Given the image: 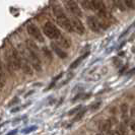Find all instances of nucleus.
I'll return each instance as SVG.
<instances>
[{"label": "nucleus", "instance_id": "nucleus-9", "mask_svg": "<svg viewBox=\"0 0 135 135\" xmlns=\"http://www.w3.org/2000/svg\"><path fill=\"white\" fill-rule=\"evenodd\" d=\"M51 47H52L53 51H54V52H55V53H56V54H57V55H58L61 59H64V58H66V57H67V54H66V53H65V52H64V51H63V50H62V49H61V48H60L57 44L52 43V44H51Z\"/></svg>", "mask_w": 135, "mask_h": 135}, {"label": "nucleus", "instance_id": "nucleus-7", "mask_svg": "<svg viewBox=\"0 0 135 135\" xmlns=\"http://www.w3.org/2000/svg\"><path fill=\"white\" fill-rule=\"evenodd\" d=\"M86 24H87L88 28H89L93 32H95V33H100L101 31H103L99 18H97V17H95V16H92V15L88 16V17L86 18Z\"/></svg>", "mask_w": 135, "mask_h": 135}, {"label": "nucleus", "instance_id": "nucleus-6", "mask_svg": "<svg viewBox=\"0 0 135 135\" xmlns=\"http://www.w3.org/2000/svg\"><path fill=\"white\" fill-rule=\"evenodd\" d=\"M65 6L68 9V11L70 13H72L74 16H76V17L82 16V11L75 0H65Z\"/></svg>", "mask_w": 135, "mask_h": 135}, {"label": "nucleus", "instance_id": "nucleus-5", "mask_svg": "<svg viewBox=\"0 0 135 135\" xmlns=\"http://www.w3.org/2000/svg\"><path fill=\"white\" fill-rule=\"evenodd\" d=\"M27 31H28V34L32 37V38H34L36 41H38V42H40V43H44V37H43V34H42V32L40 31V29L36 26V25H34V24H29L28 26H27Z\"/></svg>", "mask_w": 135, "mask_h": 135}, {"label": "nucleus", "instance_id": "nucleus-1", "mask_svg": "<svg viewBox=\"0 0 135 135\" xmlns=\"http://www.w3.org/2000/svg\"><path fill=\"white\" fill-rule=\"evenodd\" d=\"M52 10H53V13H54V15L56 17V21H57L58 26H60L62 29H64L67 32H73L70 19L67 17V15L64 12V10L59 5L53 6Z\"/></svg>", "mask_w": 135, "mask_h": 135}, {"label": "nucleus", "instance_id": "nucleus-17", "mask_svg": "<svg viewBox=\"0 0 135 135\" xmlns=\"http://www.w3.org/2000/svg\"><path fill=\"white\" fill-rule=\"evenodd\" d=\"M122 1L124 2V4L126 5L127 8H130V9L134 8V1L133 0H122Z\"/></svg>", "mask_w": 135, "mask_h": 135}, {"label": "nucleus", "instance_id": "nucleus-20", "mask_svg": "<svg viewBox=\"0 0 135 135\" xmlns=\"http://www.w3.org/2000/svg\"><path fill=\"white\" fill-rule=\"evenodd\" d=\"M44 52H45V54L47 55V57H48L49 59H51V58H52V56H51V53L48 51V49H47V48H44Z\"/></svg>", "mask_w": 135, "mask_h": 135}, {"label": "nucleus", "instance_id": "nucleus-18", "mask_svg": "<svg viewBox=\"0 0 135 135\" xmlns=\"http://www.w3.org/2000/svg\"><path fill=\"white\" fill-rule=\"evenodd\" d=\"M121 112H122L123 115H125V114L128 112V105H127V104H123V105L121 106Z\"/></svg>", "mask_w": 135, "mask_h": 135}, {"label": "nucleus", "instance_id": "nucleus-19", "mask_svg": "<svg viewBox=\"0 0 135 135\" xmlns=\"http://www.w3.org/2000/svg\"><path fill=\"white\" fill-rule=\"evenodd\" d=\"M79 109H81V106H78V107H76V108L72 109V111H70L68 114H69V115H73L74 113H77V112L79 111Z\"/></svg>", "mask_w": 135, "mask_h": 135}, {"label": "nucleus", "instance_id": "nucleus-16", "mask_svg": "<svg viewBox=\"0 0 135 135\" xmlns=\"http://www.w3.org/2000/svg\"><path fill=\"white\" fill-rule=\"evenodd\" d=\"M85 112H86V108H83L82 110L78 111L77 114H76V116H75V118H74V121H79L83 117V115L85 114Z\"/></svg>", "mask_w": 135, "mask_h": 135}, {"label": "nucleus", "instance_id": "nucleus-2", "mask_svg": "<svg viewBox=\"0 0 135 135\" xmlns=\"http://www.w3.org/2000/svg\"><path fill=\"white\" fill-rule=\"evenodd\" d=\"M7 62L10 65L11 70H17L20 69V64H21V55L18 53V51L14 48H11L10 52L7 53Z\"/></svg>", "mask_w": 135, "mask_h": 135}, {"label": "nucleus", "instance_id": "nucleus-26", "mask_svg": "<svg viewBox=\"0 0 135 135\" xmlns=\"http://www.w3.org/2000/svg\"><path fill=\"white\" fill-rule=\"evenodd\" d=\"M134 135H135V134H134Z\"/></svg>", "mask_w": 135, "mask_h": 135}, {"label": "nucleus", "instance_id": "nucleus-10", "mask_svg": "<svg viewBox=\"0 0 135 135\" xmlns=\"http://www.w3.org/2000/svg\"><path fill=\"white\" fill-rule=\"evenodd\" d=\"M6 83V75H5V71L3 68V64L0 60V87H3Z\"/></svg>", "mask_w": 135, "mask_h": 135}, {"label": "nucleus", "instance_id": "nucleus-13", "mask_svg": "<svg viewBox=\"0 0 135 135\" xmlns=\"http://www.w3.org/2000/svg\"><path fill=\"white\" fill-rule=\"evenodd\" d=\"M112 1V3L119 9V10H121V11H125L126 10V5L124 4V2L122 1V0H111Z\"/></svg>", "mask_w": 135, "mask_h": 135}, {"label": "nucleus", "instance_id": "nucleus-4", "mask_svg": "<svg viewBox=\"0 0 135 135\" xmlns=\"http://www.w3.org/2000/svg\"><path fill=\"white\" fill-rule=\"evenodd\" d=\"M28 56H29L28 60L31 63V65L34 67V69L37 71H41L42 64H41V60L38 56V51L33 50L31 48H28Z\"/></svg>", "mask_w": 135, "mask_h": 135}, {"label": "nucleus", "instance_id": "nucleus-3", "mask_svg": "<svg viewBox=\"0 0 135 135\" xmlns=\"http://www.w3.org/2000/svg\"><path fill=\"white\" fill-rule=\"evenodd\" d=\"M43 33L45 34L46 37H48L49 39L51 40H58L62 35L59 31V29L54 25L52 24L51 21H47L44 27H43Z\"/></svg>", "mask_w": 135, "mask_h": 135}, {"label": "nucleus", "instance_id": "nucleus-8", "mask_svg": "<svg viewBox=\"0 0 135 135\" xmlns=\"http://www.w3.org/2000/svg\"><path fill=\"white\" fill-rule=\"evenodd\" d=\"M70 21H71V26H72V31L73 32L77 33L78 35H83L84 34L85 29H84L83 24L80 21V19H78V18L75 17V18H73Z\"/></svg>", "mask_w": 135, "mask_h": 135}, {"label": "nucleus", "instance_id": "nucleus-23", "mask_svg": "<svg viewBox=\"0 0 135 135\" xmlns=\"http://www.w3.org/2000/svg\"><path fill=\"white\" fill-rule=\"evenodd\" d=\"M131 129L133 132H135V122H132L131 123Z\"/></svg>", "mask_w": 135, "mask_h": 135}, {"label": "nucleus", "instance_id": "nucleus-11", "mask_svg": "<svg viewBox=\"0 0 135 135\" xmlns=\"http://www.w3.org/2000/svg\"><path fill=\"white\" fill-rule=\"evenodd\" d=\"M57 41H58L59 46L62 47V48L67 49V48H69V47L71 46V42H70V40H69V39H67V38H65V37H63V36H61Z\"/></svg>", "mask_w": 135, "mask_h": 135}, {"label": "nucleus", "instance_id": "nucleus-12", "mask_svg": "<svg viewBox=\"0 0 135 135\" xmlns=\"http://www.w3.org/2000/svg\"><path fill=\"white\" fill-rule=\"evenodd\" d=\"M111 126H112V123L110 120H104L101 122L100 124V129L103 131V132H106V131H109L111 130Z\"/></svg>", "mask_w": 135, "mask_h": 135}, {"label": "nucleus", "instance_id": "nucleus-24", "mask_svg": "<svg viewBox=\"0 0 135 135\" xmlns=\"http://www.w3.org/2000/svg\"><path fill=\"white\" fill-rule=\"evenodd\" d=\"M16 131L14 130V131H12V132H10V133H8V135H13V133H15Z\"/></svg>", "mask_w": 135, "mask_h": 135}, {"label": "nucleus", "instance_id": "nucleus-15", "mask_svg": "<svg viewBox=\"0 0 135 135\" xmlns=\"http://www.w3.org/2000/svg\"><path fill=\"white\" fill-rule=\"evenodd\" d=\"M87 55H88V53H86V54H84V55L80 56L78 59H76V60H75V61H74V62H73V63L70 65V69H74V68H76V67H77V66H78V65L81 63V61H82V60H83V59H84V58H85Z\"/></svg>", "mask_w": 135, "mask_h": 135}, {"label": "nucleus", "instance_id": "nucleus-22", "mask_svg": "<svg viewBox=\"0 0 135 135\" xmlns=\"http://www.w3.org/2000/svg\"><path fill=\"white\" fill-rule=\"evenodd\" d=\"M104 135H116V134H115V133H114L113 131H111V130H109V131H106Z\"/></svg>", "mask_w": 135, "mask_h": 135}, {"label": "nucleus", "instance_id": "nucleus-14", "mask_svg": "<svg viewBox=\"0 0 135 135\" xmlns=\"http://www.w3.org/2000/svg\"><path fill=\"white\" fill-rule=\"evenodd\" d=\"M116 133H117V135H128L127 127L124 124H120L116 129Z\"/></svg>", "mask_w": 135, "mask_h": 135}, {"label": "nucleus", "instance_id": "nucleus-21", "mask_svg": "<svg viewBox=\"0 0 135 135\" xmlns=\"http://www.w3.org/2000/svg\"><path fill=\"white\" fill-rule=\"evenodd\" d=\"M100 106H101V103H97V104L93 105V106H92V108H93L94 110H97V109H98V108H99Z\"/></svg>", "mask_w": 135, "mask_h": 135}, {"label": "nucleus", "instance_id": "nucleus-25", "mask_svg": "<svg viewBox=\"0 0 135 135\" xmlns=\"http://www.w3.org/2000/svg\"><path fill=\"white\" fill-rule=\"evenodd\" d=\"M97 135H104V134H102V133H99V134H97Z\"/></svg>", "mask_w": 135, "mask_h": 135}]
</instances>
